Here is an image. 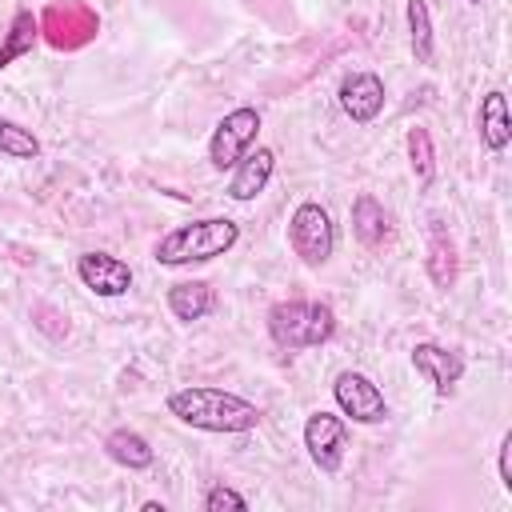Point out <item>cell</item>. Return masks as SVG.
<instances>
[{"label":"cell","mask_w":512,"mask_h":512,"mask_svg":"<svg viewBox=\"0 0 512 512\" xmlns=\"http://www.w3.org/2000/svg\"><path fill=\"white\" fill-rule=\"evenodd\" d=\"M168 412L188 424V428H200V432H252L260 424V408L236 392H224V388H208V384H188V388H176L168 396Z\"/></svg>","instance_id":"obj_1"},{"label":"cell","mask_w":512,"mask_h":512,"mask_svg":"<svg viewBox=\"0 0 512 512\" xmlns=\"http://www.w3.org/2000/svg\"><path fill=\"white\" fill-rule=\"evenodd\" d=\"M476 128H480V140H484L488 152H504L508 148V140H512V116H508V96L500 88H492V92L480 96Z\"/></svg>","instance_id":"obj_13"},{"label":"cell","mask_w":512,"mask_h":512,"mask_svg":"<svg viewBox=\"0 0 512 512\" xmlns=\"http://www.w3.org/2000/svg\"><path fill=\"white\" fill-rule=\"evenodd\" d=\"M212 308H216V288L208 280H180L168 288V312L184 324L204 320Z\"/></svg>","instance_id":"obj_15"},{"label":"cell","mask_w":512,"mask_h":512,"mask_svg":"<svg viewBox=\"0 0 512 512\" xmlns=\"http://www.w3.org/2000/svg\"><path fill=\"white\" fill-rule=\"evenodd\" d=\"M464 4H484V0H464Z\"/></svg>","instance_id":"obj_24"},{"label":"cell","mask_w":512,"mask_h":512,"mask_svg":"<svg viewBox=\"0 0 512 512\" xmlns=\"http://www.w3.org/2000/svg\"><path fill=\"white\" fill-rule=\"evenodd\" d=\"M268 336L288 352L320 348L336 336V316L320 300H280L268 308Z\"/></svg>","instance_id":"obj_3"},{"label":"cell","mask_w":512,"mask_h":512,"mask_svg":"<svg viewBox=\"0 0 512 512\" xmlns=\"http://www.w3.org/2000/svg\"><path fill=\"white\" fill-rule=\"evenodd\" d=\"M332 400L344 412V420H352V424H380V420H388V400H384L380 384H372L356 368H344L332 380Z\"/></svg>","instance_id":"obj_7"},{"label":"cell","mask_w":512,"mask_h":512,"mask_svg":"<svg viewBox=\"0 0 512 512\" xmlns=\"http://www.w3.org/2000/svg\"><path fill=\"white\" fill-rule=\"evenodd\" d=\"M408 160H412V172L420 184L436 180V152H432L428 128H408Z\"/></svg>","instance_id":"obj_21"},{"label":"cell","mask_w":512,"mask_h":512,"mask_svg":"<svg viewBox=\"0 0 512 512\" xmlns=\"http://www.w3.org/2000/svg\"><path fill=\"white\" fill-rule=\"evenodd\" d=\"M36 36H40V16H32L28 8H20V12L12 16V28H8V36H4V44H0V72H4L16 56L32 52Z\"/></svg>","instance_id":"obj_19"},{"label":"cell","mask_w":512,"mask_h":512,"mask_svg":"<svg viewBox=\"0 0 512 512\" xmlns=\"http://www.w3.org/2000/svg\"><path fill=\"white\" fill-rule=\"evenodd\" d=\"M496 464H500V484L512 492V428L500 436V456H496Z\"/></svg>","instance_id":"obj_23"},{"label":"cell","mask_w":512,"mask_h":512,"mask_svg":"<svg viewBox=\"0 0 512 512\" xmlns=\"http://www.w3.org/2000/svg\"><path fill=\"white\" fill-rule=\"evenodd\" d=\"M404 16H408V44H412L416 64H432V56H436V40H432V16H428V4H424V0H408V4H404Z\"/></svg>","instance_id":"obj_18"},{"label":"cell","mask_w":512,"mask_h":512,"mask_svg":"<svg viewBox=\"0 0 512 512\" xmlns=\"http://www.w3.org/2000/svg\"><path fill=\"white\" fill-rule=\"evenodd\" d=\"M100 32V16L84 4V0H64V4H48L40 12V36L52 44V48H84L92 36Z\"/></svg>","instance_id":"obj_5"},{"label":"cell","mask_w":512,"mask_h":512,"mask_svg":"<svg viewBox=\"0 0 512 512\" xmlns=\"http://www.w3.org/2000/svg\"><path fill=\"white\" fill-rule=\"evenodd\" d=\"M0 156L4 160H36L40 156V136L8 116H0Z\"/></svg>","instance_id":"obj_20"},{"label":"cell","mask_w":512,"mask_h":512,"mask_svg":"<svg viewBox=\"0 0 512 512\" xmlns=\"http://www.w3.org/2000/svg\"><path fill=\"white\" fill-rule=\"evenodd\" d=\"M336 96H340V108H344V116L352 124H372L384 112V100H388L384 80L376 72H348L340 80V92Z\"/></svg>","instance_id":"obj_10"},{"label":"cell","mask_w":512,"mask_h":512,"mask_svg":"<svg viewBox=\"0 0 512 512\" xmlns=\"http://www.w3.org/2000/svg\"><path fill=\"white\" fill-rule=\"evenodd\" d=\"M240 240V224L228 216H204L192 224H180L172 232H164L152 248V260L164 268H184V264H204L224 256L232 244Z\"/></svg>","instance_id":"obj_2"},{"label":"cell","mask_w":512,"mask_h":512,"mask_svg":"<svg viewBox=\"0 0 512 512\" xmlns=\"http://www.w3.org/2000/svg\"><path fill=\"white\" fill-rule=\"evenodd\" d=\"M352 236L364 244V248H380L388 236H392V220L384 212V204L372 196V192H360L352 200Z\"/></svg>","instance_id":"obj_14"},{"label":"cell","mask_w":512,"mask_h":512,"mask_svg":"<svg viewBox=\"0 0 512 512\" xmlns=\"http://www.w3.org/2000/svg\"><path fill=\"white\" fill-rule=\"evenodd\" d=\"M288 244L300 256V264H308V268L328 264L336 252V224H332L328 208H320L316 200L296 204V212L288 216Z\"/></svg>","instance_id":"obj_4"},{"label":"cell","mask_w":512,"mask_h":512,"mask_svg":"<svg viewBox=\"0 0 512 512\" xmlns=\"http://www.w3.org/2000/svg\"><path fill=\"white\" fill-rule=\"evenodd\" d=\"M76 276L88 292H96L104 300L124 296L132 288V268L112 252H80L76 256Z\"/></svg>","instance_id":"obj_9"},{"label":"cell","mask_w":512,"mask_h":512,"mask_svg":"<svg viewBox=\"0 0 512 512\" xmlns=\"http://www.w3.org/2000/svg\"><path fill=\"white\" fill-rule=\"evenodd\" d=\"M304 448L320 472H340L344 448H348V420L336 412H312L304 420Z\"/></svg>","instance_id":"obj_8"},{"label":"cell","mask_w":512,"mask_h":512,"mask_svg":"<svg viewBox=\"0 0 512 512\" xmlns=\"http://www.w3.org/2000/svg\"><path fill=\"white\" fill-rule=\"evenodd\" d=\"M244 508H248V500L228 484H212L204 492V512H244Z\"/></svg>","instance_id":"obj_22"},{"label":"cell","mask_w":512,"mask_h":512,"mask_svg":"<svg viewBox=\"0 0 512 512\" xmlns=\"http://www.w3.org/2000/svg\"><path fill=\"white\" fill-rule=\"evenodd\" d=\"M428 276H432V284L436 288H452L456 284V276H460V256H456V244H452V236L444 232V224L440 220H432V232H428Z\"/></svg>","instance_id":"obj_17"},{"label":"cell","mask_w":512,"mask_h":512,"mask_svg":"<svg viewBox=\"0 0 512 512\" xmlns=\"http://www.w3.org/2000/svg\"><path fill=\"white\" fill-rule=\"evenodd\" d=\"M272 172H276V152H272V148H248V152L236 160V168H232L228 196H232L236 204L256 200V196L268 188Z\"/></svg>","instance_id":"obj_12"},{"label":"cell","mask_w":512,"mask_h":512,"mask_svg":"<svg viewBox=\"0 0 512 512\" xmlns=\"http://www.w3.org/2000/svg\"><path fill=\"white\" fill-rule=\"evenodd\" d=\"M104 452H108V460H116V464L128 468V472H144V468L156 464L152 444H148L136 428H112V432L104 436Z\"/></svg>","instance_id":"obj_16"},{"label":"cell","mask_w":512,"mask_h":512,"mask_svg":"<svg viewBox=\"0 0 512 512\" xmlns=\"http://www.w3.org/2000/svg\"><path fill=\"white\" fill-rule=\"evenodd\" d=\"M412 368L436 388V396H452L456 384H460V376H464L460 352H452V348H444V344H432V340H420V344L412 348Z\"/></svg>","instance_id":"obj_11"},{"label":"cell","mask_w":512,"mask_h":512,"mask_svg":"<svg viewBox=\"0 0 512 512\" xmlns=\"http://www.w3.org/2000/svg\"><path fill=\"white\" fill-rule=\"evenodd\" d=\"M256 132H260V112L240 104L232 108L216 128H212V140H208V164L216 172H232L236 160L256 144Z\"/></svg>","instance_id":"obj_6"}]
</instances>
